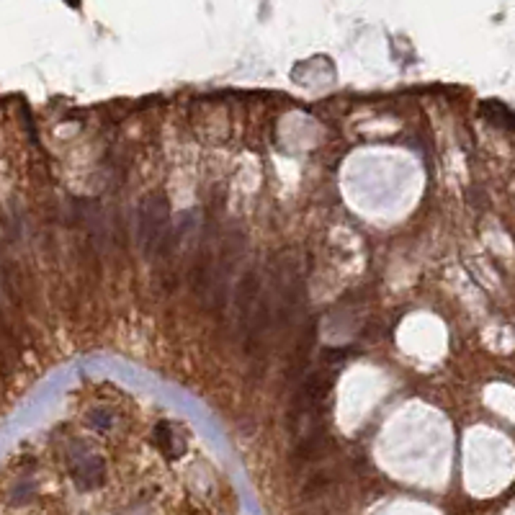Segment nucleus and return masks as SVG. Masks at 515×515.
<instances>
[{"instance_id":"4","label":"nucleus","mask_w":515,"mask_h":515,"mask_svg":"<svg viewBox=\"0 0 515 515\" xmlns=\"http://www.w3.org/2000/svg\"><path fill=\"white\" fill-rule=\"evenodd\" d=\"M482 114H485L492 124H497V126H510V129H515V117L502 106V103L487 101L485 106H482Z\"/></svg>"},{"instance_id":"3","label":"nucleus","mask_w":515,"mask_h":515,"mask_svg":"<svg viewBox=\"0 0 515 515\" xmlns=\"http://www.w3.org/2000/svg\"><path fill=\"white\" fill-rule=\"evenodd\" d=\"M155 441L162 446L167 456H178L183 451V443L178 441V433L173 430V425H167V422H160L158 430H155Z\"/></svg>"},{"instance_id":"1","label":"nucleus","mask_w":515,"mask_h":515,"mask_svg":"<svg viewBox=\"0 0 515 515\" xmlns=\"http://www.w3.org/2000/svg\"><path fill=\"white\" fill-rule=\"evenodd\" d=\"M167 225H170V203L165 194H150L142 199L137 217V237L139 247L145 253H160V245L167 237Z\"/></svg>"},{"instance_id":"2","label":"nucleus","mask_w":515,"mask_h":515,"mask_svg":"<svg viewBox=\"0 0 515 515\" xmlns=\"http://www.w3.org/2000/svg\"><path fill=\"white\" fill-rule=\"evenodd\" d=\"M261 281L255 273H245L239 278L237 289H235V299H232V309H235V319H237L239 335L245 338L247 330H250V322L255 317V309L261 304Z\"/></svg>"}]
</instances>
